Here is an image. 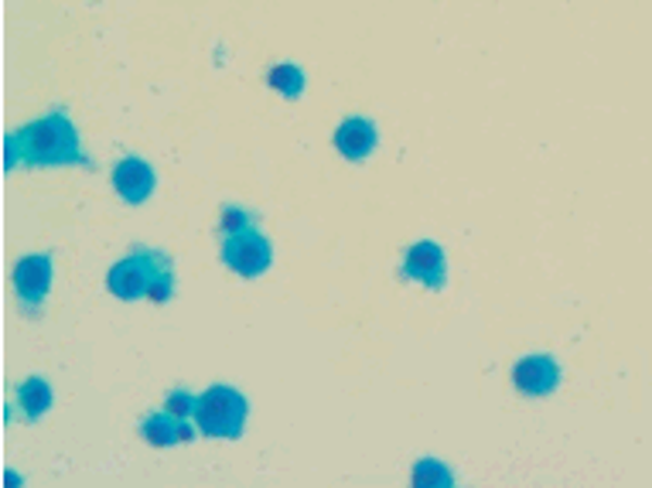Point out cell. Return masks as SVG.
Instances as JSON below:
<instances>
[{
	"mask_svg": "<svg viewBox=\"0 0 652 488\" xmlns=\"http://www.w3.org/2000/svg\"><path fill=\"white\" fill-rule=\"evenodd\" d=\"M219 257H222L226 270L243 277V281H256V277H264L273 264V243L253 226V229L236 232V236H222Z\"/></svg>",
	"mask_w": 652,
	"mask_h": 488,
	"instance_id": "277c9868",
	"label": "cell"
},
{
	"mask_svg": "<svg viewBox=\"0 0 652 488\" xmlns=\"http://www.w3.org/2000/svg\"><path fill=\"white\" fill-rule=\"evenodd\" d=\"M253 222H256V216L250 213V208L226 205L222 216H219V232L222 236H236V232H243V229H253Z\"/></svg>",
	"mask_w": 652,
	"mask_h": 488,
	"instance_id": "2e32d148",
	"label": "cell"
},
{
	"mask_svg": "<svg viewBox=\"0 0 652 488\" xmlns=\"http://www.w3.org/2000/svg\"><path fill=\"white\" fill-rule=\"evenodd\" d=\"M413 485L424 488V485H455V475L448 472L445 461L437 458H421L413 464Z\"/></svg>",
	"mask_w": 652,
	"mask_h": 488,
	"instance_id": "4fadbf2b",
	"label": "cell"
},
{
	"mask_svg": "<svg viewBox=\"0 0 652 488\" xmlns=\"http://www.w3.org/2000/svg\"><path fill=\"white\" fill-rule=\"evenodd\" d=\"M250 421V400L236 386L216 383L199 393V407H195V424L202 437L213 440H236L243 437Z\"/></svg>",
	"mask_w": 652,
	"mask_h": 488,
	"instance_id": "7a4b0ae2",
	"label": "cell"
},
{
	"mask_svg": "<svg viewBox=\"0 0 652 488\" xmlns=\"http://www.w3.org/2000/svg\"><path fill=\"white\" fill-rule=\"evenodd\" d=\"M404 277L427 291H440L448 284V257L437 240H417L404 257Z\"/></svg>",
	"mask_w": 652,
	"mask_h": 488,
	"instance_id": "ba28073f",
	"label": "cell"
},
{
	"mask_svg": "<svg viewBox=\"0 0 652 488\" xmlns=\"http://www.w3.org/2000/svg\"><path fill=\"white\" fill-rule=\"evenodd\" d=\"M332 144L345 160L359 165V160H366L372 151L380 147V127L372 124L369 116H345L332 133Z\"/></svg>",
	"mask_w": 652,
	"mask_h": 488,
	"instance_id": "9c48e42d",
	"label": "cell"
},
{
	"mask_svg": "<svg viewBox=\"0 0 652 488\" xmlns=\"http://www.w3.org/2000/svg\"><path fill=\"white\" fill-rule=\"evenodd\" d=\"M267 86L273 92H281L284 100H301L308 89V76H305V68L294 65V62H277L267 73Z\"/></svg>",
	"mask_w": 652,
	"mask_h": 488,
	"instance_id": "7c38bea8",
	"label": "cell"
},
{
	"mask_svg": "<svg viewBox=\"0 0 652 488\" xmlns=\"http://www.w3.org/2000/svg\"><path fill=\"white\" fill-rule=\"evenodd\" d=\"M171 294H175V267H171V257L165 253V257H161V267H157L154 284H151V291H148V300H151V305H168Z\"/></svg>",
	"mask_w": 652,
	"mask_h": 488,
	"instance_id": "5bb4252c",
	"label": "cell"
},
{
	"mask_svg": "<svg viewBox=\"0 0 652 488\" xmlns=\"http://www.w3.org/2000/svg\"><path fill=\"white\" fill-rule=\"evenodd\" d=\"M161 257H165V253L148 249V246L127 253L124 260H116L106 270V291L116 300H141V297H148L154 277H157V267H161Z\"/></svg>",
	"mask_w": 652,
	"mask_h": 488,
	"instance_id": "3957f363",
	"label": "cell"
},
{
	"mask_svg": "<svg viewBox=\"0 0 652 488\" xmlns=\"http://www.w3.org/2000/svg\"><path fill=\"white\" fill-rule=\"evenodd\" d=\"M8 168L28 165V168H68V165H89L82 151V137L76 124L62 110L44 113L38 120L25 124L21 130L8 133Z\"/></svg>",
	"mask_w": 652,
	"mask_h": 488,
	"instance_id": "6da1fadb",
	"label": "cell"
},
{
	"mask_svg": "<svg viewBox=\"0 0 652 488\" xmlns=\"http://www.w3.org/2000/svg\"><path fill=\"white\" fill-rule=\"evenodd\" d=\"M110 178H113V192L120 195V202H127V205H144L157 189V171L141 154H124L113 165Z\"/></svg>",
	"mask_w": 652,
	"mask_h": 488,
	"instance_id": "52a82bcc",
	"label": "cell"
},
{
	"mask_svg": "<svg viewBox=\"0 0 652 488\" xmlns=\"http://www.w3.org/2000/svg\"><path fill=\"white\" fill-rule=\"evenodd\" d=\"M14 294L21 300V311L28 318H38L44 300H49V291H52V281H55V260L49 253H28V257H21L14 264Z\"/></svg>",
	"mask_w": 652,
	"mask_h": 488,
	"instance_id": "5b68a950",
	"label": "cell"
},
{
	"mask_svg": "<svg viewBox=\"0 0 652 488\" xmlns=\"http://www.w3.org/2000/svg\"><path fill=\"white\" fill-rule=\"evenodd\" d=\"M561 380H564V369L550 352H529L512 365V386L529 400L553 397V393L561 389Z\"/></svg>",
	"mask_w": 652,
	"mask_h": 488,
	"instance_id": "8992f818",
	"label": "cell"
},
{
	"mask_svg": "<svg viewBox=\"0 0 652 488\" xmlns=\"http://www.w3.org/2000/svg\"><path fill=\"white\" fill-rule=\"evenodd\" d=\"M195 407H199V393L189 389H171L165 397V413H171L175 421H195Z\"/></svg>",
	"mask_w": 652,
	"mask_h": 488,
	"instance_id": "9a60e30c",
	"label": "cell"
},
{
	"mask_svg": "<svg viewBox=\"0 0 652 488\" xmlns=\"http://www.w3.org/2000/svg\"><path fill=\"white\" fill-rule=\"evenodd\" d=\"M52 403H55V393H52V383L44 376L35 373L17 386V407H21V413H25V421L38 424L41 416L52 410Z\"/></svg>",
	"mask_w": 652,
	"mask_h": 488,
	"instance_id": "30bf717a",
	"label": "cell"
},
{
	"mask_svg": "<svg viewBox=\"0 0 652 488\" xmlns=\"http://www.w3.org/2000/svg\"><path fill=\"white\" fill-rule=\"evenodd\" d=\"M178 427H181V421H175L171 413L154 410L141 421V437L148 440L151 448H175V445H181V431Z\"/></svg>",
	"mask_w": 652,
	"mask_h": 488,
	"instance_id": "8fae6325",
	"label": "cell"
}]
</instances>
